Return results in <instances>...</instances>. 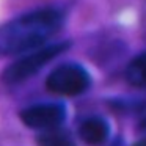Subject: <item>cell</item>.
Masks as SVG:
<instances>
[{
    "label": "cell",
    "instance_id": "6da1fadb",
    "mask_svg": "<svg viewBox=\"0 0 146 146\" xmlns=\"http://www.w3.org/2000/svg\"><path fill=\"white\" fill-rule=\"evenodd\" d=\"M63 13L58 8H38L0 25V58L24 55L44 47L60 32Z\"/></svg>",
    "mask_w": 146,
    "mask_h": 146
},
{
    "label": "cell",
    "instance_id": "7a4b0ae2",
    "mask_svg": "<svg viewBox=\"0 0 146 146\" xmlns=\"http://www.w3.org/2000/svg\"><path fill=\"white\" fill-rule=\"evenodd\" d=\"M68 41L55 42V44H47L44 47H39L36 50L27 52L16 61L8 64L2 72V80L7 85H17V83L24 82V80L30 79L35 76L38 71H41L49 61L57 58L60 54H63L68 47H69Z\"/></svg>",
    "mask_w": 146,
    "mask_h": 146
},
{
    "label": "cell",
    "instance_id": "3957f363",
    "mask_svg": "<svg viewBox=\"0 0 146 146\" xmlns=\"http://www.w3.org/2000/svg\"><path fill=\"white\" fill-rule=\"evenodd\" d=\"M91 85L88 71L77 63H63L50 71L46 79V88L58 96H79Z\"/></svg>",
    "mask_w": 146,
    "mask_h": 146
},
{
    "label": "cell",
    "instance_id": "277c9868",
    "mask_svg": "<svg viewBox=\"0 0 146 146\" xmlns=\"http://www.w3.org/2000/svg\"><path fill=\"white\" fill-rule=\"evenodd\" d=\"M21 121L30 129L49 130L60 127L66 119V107L58 102H42L25 107L19 113Z\"/></svg>",
    "mask_w": 146,
    "mask_h": 146
},
{
    "label": "cell",
    "instance_id": "5b68a950",
    "mask_svg": "<svg viewBox=\"0 0 146 146\" xmlns=\"http://www.w3.org/2000/svg\"><path fill=\"white\" fill-rule=\"evenodd\" d=\"M110 126L101 116H90L79 126V137L88 146H101L108 140Z\"/></svg>",
    "mask_w": 146,
    "mask_h": 146
},
{
    "label": "cell",
    "instance_id": "8992f818",
    "mask_svg": "<svg viewBox=\"0 0 146 146\" xmlns=\"http://www.w3.org/2000/svg\"><path fill=\"white\" fill-rule=\"evenodd\" d=\"M126 80L132 86L146 88V52L137 55L126 69Z\"/></svg>",
    "mask_w": 146,
    "mask_h": 146
},
{
    "label": "cell",
    "instance_id": "52a82bcc",
    "mask_svg": "<svg viewBox=\"0 0 146 146\" xmlns=\"http://www.w3.org/2000/svg\"><path fill=\"white\" fill-rule=\"evenodd\" d=\"M36 143L38 146H76L71 135L60 127L41 130V133L36 138Z\"/></svg>",
    "mask_w": 146,
    "mask_h": 146
},
{
    "label": "cell",
    "instance_id": "ba28073f",
    "mask_svg": "<svg viewBox=\"0 0 146 146\" xmlns=\"http://www.w3.org/2000/svg\"><path fill=\"white\" fill-rule=\"evenodd\" d=\"M132 146H146V137H145V138H141V140H138L137 143H133Z\"/></svg>",
    "mask_w": 146,
    "mask_h": 146
}]
</instances>
